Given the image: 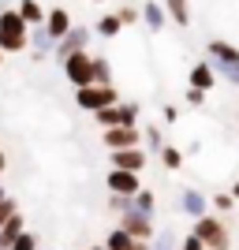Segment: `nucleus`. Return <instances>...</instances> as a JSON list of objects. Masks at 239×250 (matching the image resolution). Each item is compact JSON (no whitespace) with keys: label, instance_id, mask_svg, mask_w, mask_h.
I'll use <instances>...</instances> for the list:
<instances>
[{"label":"nucleus","instance_id":"7ed1b4c3","mask_svg":"<svg viewBox=\"0 0 239 250\" xmlns=\"http://www.w3.org/2000/svg\"><path fill=\"white\" fill-rule=\"evenodd\" d=\"M116 101H120L116 86L90 83V86H79V90H75V104H79L83 112H101V108H109V104H116Z\"/></svg>","mask_w":239,"mask_h":250},{"label":"nucleus","instance_id":"9b49d317","mask_svg":"<svg viewBox=\"0 0 239 250\" xmlns=\"http://www.w3.org/2000/svg\"><path fill=\"white\" fill-rule=\"evenodd\" d=\"M150 165V153L142 146H131V149H112V168H124V172H142Z\"/></svg>","mask_w":239,"mask_h":250},{"label":"nucleus","instance_id":"e433bc0d","mask_svg":"<svg viewBox=\"0 0 239 250\" xmlns=\"http://www.w3.org/2000/svg\"><path fill=\"white\" fill-rule=\"evenodd\" d=\"M4 198H8V190H4V183H0V202H4Z\"/></svg>","mask_w":239,"mask_h":250},{"label":"nucleus","instance_id":"a19ab883","mask_svg":"<svg viewBox=\"0 0 239 250\" xmlns=\"http://www.w3.org/2000/svg\"><path fill=\"white\" fill-rule=\"evenodd\" d=\"M0 60H4V52H0Z\"/></svg>","mask_w":239,"mask_h":250},{"label":"nucleus","instance_id":"dca6fc26","mask_svg":"<svg viewBox=\"0 0 239 250\" xmlns=\"http://www.w3.org/2000/svg\"><path fill=\"white\" fill-rule=\"evenodd\" d=\"M191 86H195V90H206V94L217 86V71H213V63H209V60L195 63V71H191Z\"/></svg>","mask_w":239,"mask_h":250},{"label":"nucleus","instance_id":"1a4fd4ad","mask_svg":"<svg viewBox=\"0 0 239 250\" xmlns=\"http://www.w3.org/2000/svg\"><path fill=\"white\" fill-rule=\"evenodd\" d=\"M101 142L109 146V153L112 149H131V146H142V131L138 127H109V131H101Z\"/></svg>","mask_w":239,"mask_h":250},{"label":"nucleus","instance_id":"423d86ee","mask_svg":"<svg viewBox=\"0 0 239 250\" xmlns=\"http://www.w3.org/2000/svg\"><path fill=\"white\" fill-rule=\"evenodd\" d=\"M116 228H124L131 239H138V243H150L153 239V217L150 213H138V209H127V213H120V224Z\"/></svg>","mask_w":239,"mask_h":250},{"label":"nucleus","instance_id":"f8f14e48","mask_svg":"<svg viewBox=\"0 0 239 250\" xmlns=\"http://www.w3.org/2000/svg\"><path fill=\"white\" fill-rule=\"evenodd\" d=\"M42 26H45V34L52 38V45H56L64 34L71 30V11H67V8H49V11H45V22H42Z\"/></svg>","mask_w":239,"mask_h":250},{"label":"nucleus","instance_id":"f03ea898","mask_svg":"<svg viewBox=\"0 0 239 250\" xmlns=\"http://www.w3.org/2000/svg\"><path fill=\"white\" fill-rule=\"evenodd\" d=\"M26 22L19 19L15 8H4L0 11V52H22L26 49Z\"/></svg>","mask_w":239,"mask_h":250},{"label":"nucleus","instance_id":"0eeeda50","mask_svg":"<svg viewBox=\"0 0 239 250\" xmlns=\"http://www.w3.org/2000/svg\"><path fill=\"white\" fill-rule=\"evenodd\" d=\"M86 42H90V30H86V26H71V30L64 34L60 42L52 45V56H56V60H67V56H75V52H83L86 49Z\"/></svg>","mask_w":239,"mask_h":250},{"label":"nucleus","instance_id":"4be33fe9","mask_svg":"<svg viewBox=\"0 0 239 250\" xmlns=\"http://www.w3.org/2000/svg\"><path fill=\"white\" fill-rule=\"evenodd\" d=\"M26 45H34V52L45 56V52L52 49V38L45 34V26H30V30H26Z\"/></svg>","mask_w":239,"mask_h":250},{"label":"nucleus","instance_id":"f704fd0d","mask_svg":"<svg viewBox=\"0 0 239 250\" xmlns=\"http://www.w3.org/2000/svg\"><path fill=\"white\" fill-rule=\"evenodd\" d=\"M228 194H232V198H236V206H239V179H236V183H232V190H228Z\"/></svg>","mask_w":239,"mask_h":250},{"label":"nucleus","instance_id":"a878e982","mask_svg":"<svg viewBox=\"0 0 239 250\" xmlns=\"http://www.w3.org/2000/svg\"><path fill=\"white\" fill-rule=\"evenodd\" d=\"M94 30L101 34V38H116V34L124 30V26H120V19H116V11H112V15H101V19H97Z\"/></svg>","mask_w":239,"mask_h":250},{"label":"nucleus","instance_id":"ddd939ff","mask_svg":"<svg viewBox=\"0 0 239 250\" xmlns=\"http://www.w3.org/2000/svg\"><path fill=\"white\" fill-rule=\"evenodd\" d=\"M209 63H213V67H228V63H239V49L217 38V42H209Z\"/></svg>","mask_w":239,"mask_h":250},{"label":"nucleus","instance_id":"cd10ccee","mask_svg":"<svg viewBox=\"0 0 239 250\" xmlns=\"http://www.w3.org/2000/svg\"><path fill=\"white\" fill-rule=\"evenodd\" d=\"M8 250H38V235H34V231H22V235L11 243Z\"/></svg>","mask_w":239,"mask_h":250},{"label":"nucleus","instance_id":"7c9ffc66","mask_svg":"<svg viewBox=\"0 0 239 250\" xmlns=\"http://www.w3.org/2000/svg\"><path fill=\"white\" fill-rule=\"evenodd\" d=\"M11 213H19V202H15V198H11V194H8V198L0 202V224H4V220H8Z\"/></svg>","mask_w":239,"mask_h":250},{"label":"nucleus","instance_id":"6e6552de","mask_svg":"<svg viewBox=\"0 0 239 250\" xmlns=\"http://www.w3.org/2000/svg\"><path fill=\"white\" fill-rule=\"evenodd\" d=\"M176 209L187 220H198L202 213H209V194H202V190H195V187L179 190V194H176Z\"/></svg>","mask_w":239,"mask_h":250},{"label":"nucleus","instance_id":"6ab92c4d","mask_svg":"<svg viewBox=\"0 0 239 250\" xmlns=\"http://www.w3.org/2000/svg\"><path fill=\"white\" fill-rule=\"evenodd\" d=\"M161 8H165V15L176 22V26H187V22H191V4H187V0H165Z\"/></svg>","mask_w":239,"mask_h":250},{"label":"nucleus","instance_id":"58836bf2","mask_svg":"<svg viewBox=\"0 0 239 250\" xmlns=\"http://www.w3.org/2000/svg\"><path fill=\"white\" fill-rule=\"evenodd\" d=\"M90 250H105V247H90Z\"/></svg>","mask_w":239,"mask_h":250},{"label":"nucleus","instance_id":"f3484780","mask_svg":"<svg viewBox=\"0 0 239 250\" xmlns=\"http://www.w3.org/2000/svg\"><path fill=\"white\" fill-rule=\"evenodd\" d=\"M15 11H19V19L26 22V26H42V22H45V8L38 4V0H19V8H15Z\"/></svg>","mask_w":239,"mask_h":250},{"label":"nucleus","instance_id":"2f4dec72","mask_svg":"<svg viewBox=\"0 0 239 250\" xmlns=\"http://www.w3.org/2000/svg\"><path fill=\"white\" fill-rule=\"evenodd\" d=\"M176 250H206V247H202V243H198L195 235H191V231H187V235L179 239V247H176Z\"/></svg>","mask_w":239,"mask_h":250},{"label":"nucleus","instance_id":"f257e3e1","mask_svg":"<svg viewBox=\"0 0 239 250\" xmlns=\"http://www.w3.org/2000/svg\"><path fill=\"white\" fill-rule=\"evenodd\" d=\"M191 235L206 250H232V228L217 213H202L198 220H191Z\"/></svg>","mask_w":239,"mask_h":250},{"label":"nucleus","instance_id":"c85d7f7f","mask_svg":"<svg viewBox=\"0 0 239 250\" xmlns=\"http://www.w3.org/2000/svg\"><path fill=\"white\" fill-rule=\"evenodd\" d=\"M109 209L120 217V213H127V209H131V198H127V194H109Z\"/></svg>","mask_w":239,"mask_h":250},{"label":"nucleus","instance_id":"72a5a7b5","mask_svg":"<svg viewBox=\"0 0 239 250\" xmlns=\"http://www.w3.org/2000/svg\"><path fill=\"white\" fill-rule=\"evenodd\" d=\"M187 101L191 104H202V101H206V90H195V86H191V90H187Z\"/></svg>","mask_w":239,"mask_h":250},{"label":"nucleus","instance_id":"5701e85b","mask_svg":"<svg viewBox=\"0 0 239 250\" xmlns=\"http://www.w3.org/2000/svg\"><path fill=\"white\" fill-rule=\"evenodd\" d=\"M157 157H161V165H165L168 172H176V168H183V157H187V153H183L179 146H168V142H165Z\"/></svg>","mask_w":239,"mask_h":250},{"label":"nucleus","instance_id":"412c9836","mask_svg":"<svg viewBox=\"0 0 239 250\" xmlns=\"http://www.w3.org/2000/svg\"><path fill=\"white\" fill-rule=\"evenodd\" d=\"M135 243H138V239H131L124 228H112L109 235H105L101 247H105V250H135Z\"/></svg>","mask_w":239,"mask_h":250},{"label":"nucleus","instance_id":"2eb2a0df","mask_svg":"<svg viewBox=\"0 0 239 250\" xmlns=\"http://www.w3.org/2000/svg\"><path fill=\"white\" fill-rule=\"evenodd\" d=\"M138 22H146V26H150V30H161V26H165L168 22V15H165V8H161V4H157V0H146L142 4V11H138Z\"/></svg>","mask_w":239,"mask_h":250},{"label":"nucleus","instance_id":"4c0bfd02","mask_svg":"<svg viewBox=\"0 0 239 250\" xmlns=\"http://www.w3.org/2000/svg\"><path fill=\"white\" fill-rule=\"evenodd\" d=\"M4 8H8V0H0V11H4Z\"/></svg>","mask_w":239,"mask_h":250},{"label":"nucleus","instance_id":"bb28decb","mask_svg":"<svg viewBox=\"0 0 239 250\" xmlns=\"http://www.w3.org/2000/svg\"><path fill=\"white\" fill-rule=\"evenodd\" d=\"M146 250H176V235L172 231H153V239L146 243Z\"/></svg>","mask_w":239,"mask_h":250},{"label":"nucleus","instance_id":"20e7f679","mask_svg":"<svg viewBox=\"0 0 239 250\" xmlns=\"http://www.w3.org/2000/svg\"><path fill=\"white\" fill-rule=\"evenodd\" d=\"M97 127L101 131H109V127H138V104H109V108H101V112H94Z\"/></svg>","mask_w":239,"mask_h":250},{"label":"nucleus","instance_id":"393cba45","mask_svg":"<svg viewBox=\"0 0 239 250\" xmlns=\"http://www.w3.org/2000/svg\"><path fill=\"white\" fill-rule=\"evenodd\" d=\"M94 83L97 86H112V63L105 56H94Z\"/></svg>","mask_w":239,"mask_h":250},{"label":"nucleus","instance_id":"473e14b6","mask_svg":"<svg viewBox=\"0 0 239 250\" xmlns=\"http://www.w3.org/2000/svg\"><path fill=\"white\" fill-rule=\"evenodd\" d=\"M161 116H165V124H176V120H179V108H176V104H165V112H161Z\"/></svg>","mask_w":239,"mask_h":250},{"label":"nucleus","instance_id":"9d476101","mask_svg":"<svg viewBox=\"0 0 239 250\" xmlns=\"http://www.w3.org/2000/svg\"><path fill=\"white\" fill-rule=\"evenodd\" d=\"M105 187H109V194H135L138 187H142V176L138 172H124V168H112L109 176H105Z\"/></svg>","mask_w":239,"mask_h":250},{"label":"nucleus","instance_id":"4468645a","mask_svg":"<svg viewBox=\"0 0 239 250\" xmlns=\"http://www.w3.org/2000/svg\"><path fill=\"white\" fill-rule=\"evenodd\" d=\"M22 231H26V217H22V213H11V217L0 224V250H8Z\"/></svg>","mask_w":239,"mask_h":250},{"label":"nucleus","instance_id":"39448f33","mask_svg":"<svg viewBox=\"0 0 239 250\" xmlns=\"http://www.w3.org/2000/svg\"><path fill=\"white\" fill-rule=\"evenodd\" d=\"M60 67H64V75H67V83H71L75 90L94 83V56H90L86 49H83V52H75V56H67Z\"/></svg>","mask_w":239,"mask_h":250},{"label":"nucleus","instance_id":"b1692460","mask_svg":"<svg viewBox=\"0 0 239 250\" xmlns=\"http://www.w3.org/2000/svg\"><path fill=\"white\" fill-rule=\"evenodd\" d=\"M232 209H236V198H232L228 190H217V194L209 198V213H217V217H228Z\"/></svg>","mask_w":239,"mask_h":250},{"label":"nucleus","instance_id":"c756f323","mask_svg":"<svg viewBox=\"0 0 239 250\" xmlns=\"http://www.w3.org/2000/svg\"><path fill=\"white\" fill-rule=\"evenodd\" d=\"M116 19H120V26H131V22H138V8H135V4H127V8L116 11Z\"/></svg>","mask_w":239,"mask_h":250},{"label":"nucleus","instance_id":"c9c22d12","mask_svg":"<svg viewBox=\"0 0 239 250\" xmlns=\"http://www.w3.org/2000/svg\"><path fill=\"white\" fill-rule=\"evenodd\" d=\"M4 168H8V157H4V149H0V176H4Z\"/></svg>","mask_w":239,"mask_h":250},{"label":"nucleus","instance_id":"a211bd4d","mask_svg":"<svg viewBox=\"0 0 239 250\" xmlns=\"http://www.w3.org/2000/svg\"><path fill=\"white\" fill-rule=\"evenodd\" d=\"M131 209H138V213H150V217H153V213H157V194H153V187H138L135 194H131Z\"/></svg>","mask_w":239,"mask_h":250},{"label":"nucleus","instance_id":"ea45409f","mask_svg":"<svg viewBox=\"0 0 239 250\" xmlns=\"http://www.w3.org/2000/svg\"><path fill=\"white\" fill-rule=\"evenodd\" d=\"M94 4H105V0H94Z\"/></svg>","mask_w":239,"mask_h":250},{"label":"nucleus","instance_id":"aec40b11","mask_svg":"<svg viewBox=\"0 0 239 250\" xmlns=\"http://www.w3.org/2000/svg\"><path fill=\"white\" fill-rule=\"evenodd\" d=\"M161 146H165V131H161L157 124H150V127L142 131V149H146L150 157H157V153H161Z\"/></svg>","mask_w":239,"mask_h":250}]
</instances>
